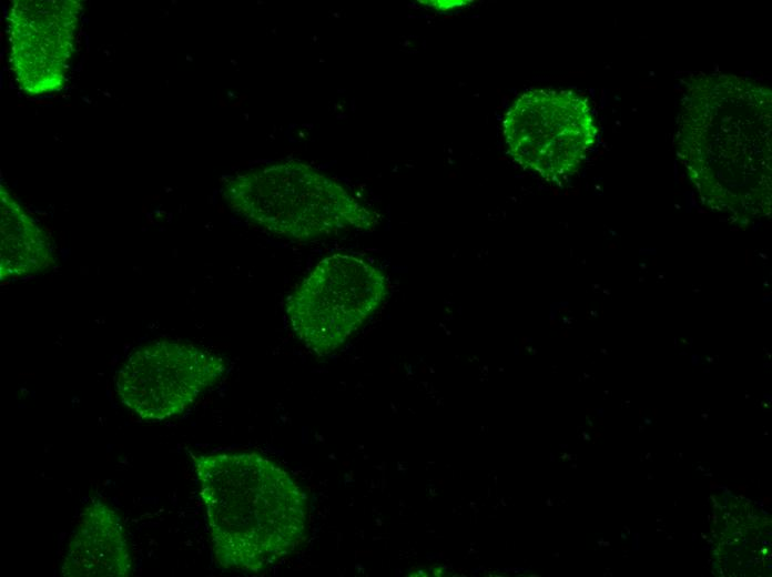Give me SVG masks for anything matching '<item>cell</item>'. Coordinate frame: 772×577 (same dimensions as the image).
<instances>
[{
	"mask_svg": "<svg viewBox=\"0 0 772 577\" xmlns=\"http://www.w3.org/2000/svg\"><path fill=\"white\" fill-rule=\"evenodd\" d=\"M193 462L220 566L261 573L303 544L307 498L277 463L256 452L200 455Z\"/></svg>",
	"mask_w": 772,
	"mask_h": 577,
	"instance_id": "1",
	"label": "cell"
},
{
	"mask_svg": "<svg viewBox=\"0 0 772 577\" xmlns=\"http://www.w3.org/2000/svg\"><path fill=\"white\" fill-rule=\"evenodd\" d=\"M222 194L248 223L295 241L324 239L349 230L370 231L379 215L316 169L283 161L231 176Z\"/></svg>",
	"mask_w": 772,
	"mask_h": 577,
	"instance_id": "2",
	"label": "cell"
},
{
	"mask_svg": "<svg viewBox=\"0 0 772 577\" xmlns=\"http://www.w3.org/2000/svg\"><path fill=\"white\" fill-rule=\"evenodd\" d=\"M385 274L353 254L322 259L285 302L290 326L306 348L324 356L338 350L383 304Z\"/></svg>",
	"mask_w": 772,
	"mask_h": 577,
	"instance_id": "3",
	"label": "cell"
},
{
	"mask_svg": "<svg viewBox=\"0 0 772 577\" xmlns=\"http://www.w3.org/2000/svg\"><path fill=\"white\" fill-rule=\"evenodd\" d=\"M585 97L570 90L534 89L520 94L502 119L511 159L548 182H561L582 165L597 140Z\"/></svg>",
	"mask_w": 772,
	"mask_h": 577,
	"instance_id": "4",
	"label": "cell"
},
{
	"mask_svg": "<svg viewBox=\"0 0 772 577\" xmlns=\"http://www.w3.org/2000/svg\"><path fill=\"white\" fill-rule=\"evenodd\" d=\"M226 370L219 354L197 345L160 340L134 350L115 376L121 403L143 419L183 413Z\"/></svg>",
	"mask_w": 772,
	"mask_h": 577,
	"instance_id": "5",
	"label": "cell"
},
{
	"mask_svg": "<svg viewBox=\"0 0 772 577\" xmlns=\"http://www.w3.org/2000/svg\"><path fill=\"white\" fill-rule=\"evenodd\" d=\"M81 4L75 0H14L9 10L10 63L28 95L63 89L75 51Z\"/></svg>",
	"mask_w": 772,
	"mask_h": 577,
	"instance_id": "6",
	"label": "cell"
},
{
	"mask_svg": "<svg viewBox=\"0 0 772 577\" xmlns=\"http://www.w3.org/2000/svg\"><path fill=\"white\" fill-rule=\"evenodd\" d=\"M132 565L121 517L103 499L91 498L70 535L61 574L65 577H128Z\"/></svg>",
	"mask_w": 772,
	"mask_h": 577,
	"instance_id": "7",
	"label": "cell"
},
{
	"mask_svg": "<svg viewBox=\"0 0 772 577\" xmlns=\"http://www.w3.org/2000/svg\"><path fill=\"white\" fill-rule=\"evenodd\" d=\"M0 279L38 273L53 262L48 234L3 185L0 186Z\"/></svg>",
	"mask_w": 772,
	"mask_h": 577,
	"instance_id": "8",
	"label": "cell"
},
{
	"mask_svg": "<svg viewBox=\"0 0 772 577\" xmlns=\"http://www.w3.org/2000/svg\"><path fill=\"white\" fill-rule=\"evenodd\" d=\"M421 3H426L428 7H431L436 10L444 11L447 8L451 9L455 7L464 6L465 3H468V1H421Z\"/></svg>",
	"mask_w": 772,
	"mask_h": 577,
	"instance_id": "9",
	"label": "cell"
}]
</instances>
